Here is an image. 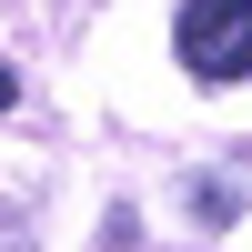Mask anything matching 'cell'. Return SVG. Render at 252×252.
Wrapping results in <instances>:
<instances>
[{
    "label": "cell",
    "mask_w": 252,
    "mask_h": 252,
    "mask_svg": "<svg viewBox=\"0 0 252 252\" xmlns=\"http://www.w3.org/2000/svg\"><path fill=\"white\" fill-rule=\"evenodd\" d=\"M10 101H20V81H10V61H0V111H10Z\"/></svg>",
    "instance_id": "cell-2"
},
{
    "label": "cell",
    "mask_w": 252,
    "mask_h": 252,
    "mask_svg": "<svg viewBox=\"0 0 252 252\" xmlns=\"http://www.w3.org/2000/svg\"><path fill=\"white\" fill-rule=\"evenodd\" d=\"M172 51L192 81H252V0H182Z\"/></svg>",
    "instance_id": "cell-1"
}]
</instances>
